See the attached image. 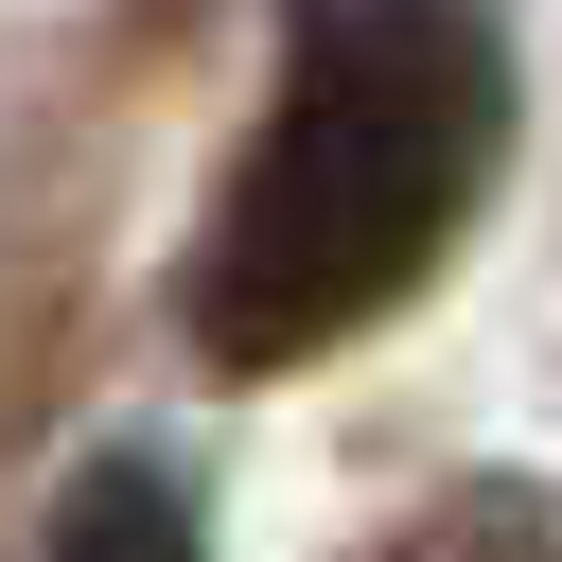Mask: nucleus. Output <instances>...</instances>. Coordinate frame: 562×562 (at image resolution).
Returning a JSON list of instances; mask_svg holds the SVG:
<instances>
[{
    "instance_id": "nucleus-1",
    "label": "nucleus",
    "mask_w": 562,
    "mask_h": 562,
    "mask_svg": "<svg viewBox=\"0 0 562 562\" xmlns=\"http://www.w3.org/2000/svg\"><path fill=\"white\" fill-rule=\"evenodd\" d=\"M492 158H509V35L474 0H299L263 123L193 211L176 334L211 369H316L334 334L439 281Z\"/></svg>"
},
{
    "instance_id": "nucleus-2",
    "label": "nucleus",
    "mask_w": 562,
    "mask_h": 562,
    "mask_svg": "<svg viewBox=\"0 0 562 562\" xmlns=\"http://www.w3.org/2000/svg\"><path fill=\"white\" fill-rule=\"evenodd\" d=\"M35 562H211L193 544V492L158 474V457H88L70 492H53V544Z\"/></svg>"
},
{
    "instance_id": "nucleus-3",
    "label": "nucleus",
    "mask_w": 562,
    "mask_h": 562,
    "mask_svg": "<svg viewBox=\"0 0 562 562\" xmlns=\"http://www.w3.org/2000/svg\"><path fill=\"white\" fill-rule=\"evenodd\" d=\"M351 562H562V509H544L527 474H457V492H422L404 527H369Z\"/></svg>"
}]
</instances>
